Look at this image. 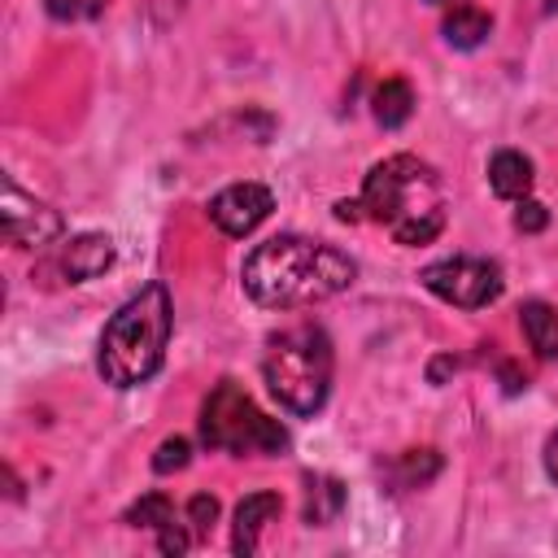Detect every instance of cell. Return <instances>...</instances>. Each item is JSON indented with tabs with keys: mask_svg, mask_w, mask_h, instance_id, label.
Returning <instances> with one entry per match:
<instances>
[{
	"mask_svg": "<svg viewBox=\"0 0 558 558\" xmlns=\"http://www.w3.org/2000/svg\"><path fill=\"white\" fill-rule=\"evenodd\" d=\"M353 279H357V262L336 244L310 235H270L240 266V283L248 301L266 310H301L331 301Z\"/></svg>",
	"mask_w": 558,
	"mask_h": 558,
	"instance_id": "obj_1",
	"label": "cell"
},
{
	"mask_svg": "<svg viewBox=\"0 0 558 558\" xmlns=\"http://www.w3.org/2000/svg\"><path fill=\"white\" fill-rule=\"evenodd\" d=\"M362 209L371 222H379L405 248L432 244L449 218L440 174L427 161H418L414 153H392L371 166V174L362 183Z\"/></svg>",
	"mask_w": 558,
	"mask_h": 558,
	"instance_id": "obj_2",
	"label": "cell"
},
{
	"mask_svg": "<svg viewBox=\"0 0 558 558\" xmlns=\"http://www.w3.org/2000/svg\"><path fill=\"white\" fill-rule=\"evenodd\" d=\"M170 331H174V310H170L166 283L140 288L131 301H122L113 310V318L100 331V349H96L100 379L113 388L148 384L166 362Z\"/></svg>",
	"mask_w": 558,
	"mask_h": 558,
	"instance_id": "obj_3",
	"label": "cell"
},
{
	"mask_svg": "<svg viewBox=\"0 0 558 558\" xmlns=\"http://www.w3.org/2000/svg\"><path fill=\"white\" fill-rule=\"evenodd\" d=\"M331 366H336L331 336L318 323H296V327L270 336L266 357H262L266 388L288 414L323 410V401L331 392Z\"/></svg>",
	"mask_w": 558,
	"mask_h": 558,
	"instance_id": "obj_4",
	"label": "cell"
},
{
	"mask_svg": "<svg viewBox=\"0 0 558 558\" xmlns=\"http://www.w3.org/2000/svg\"><path fill=\"white\" fill-rule=\"evenodd\" d=\"M201 440L218 453H283L288 427L262 414L235 379H222L201 405Z\"/></svg>",
	"mask_w": 558,
	"mask_h": 558,
	"instance_id": "obj_5",
	"label": "cell"
},
{
	"mask_svg": "<svg viewBox=\"0 0 558 558\" xmlns=\"http://www.w3.org/2000/svg\"><path fill=\"white\" fill-rule=\"evenodd\" d=\"M418 279L432 296H440L445 305H458V310H484L506 288L501 266L488 257H440V262L423 266Z\"/></svg>",
	"mask_w": 558,
	"mask_h": 558,
	"instance_id": "obj_6",
	"label": "cell"
},
{
	"mask_svg": "<svg viewBox=\"0 0 558 558\" xmlns=\"http://www.w3.org/2000/svg\"><path fill=\"white\" fill-rule=\"evenodd\" d=\"M0 227H4V240H9V244H17V248H48V244L65 231V218H61L52 205H44V201L26 196V192L17 187V179H13V174H4Z\"/></svg>",
	"mask_w": 558,
	"mask_h": 558,
	"instance_id": "obj_7",
	"label": "cell"
},
{
	"mask_svg": "<svg viewBox=\"0 0 558 558\" xmlns=\"http://www.w3.org/2000/svg\"><path fill=\"white\" fill-rule=\"evenodd\" d=\"M270 209H275L270 187H266V183H253V179L227 183L222 192L209 196V218H214V227H218L222 235H235V240L253 235V231L270 218Z\"/></svg>",
	"mask_w": 558,
	"mask_h": 558,
	"instance_id": "obj_8",
	"label": "cell"
},
{
	"mask_svg": "<svg viewBox=\"0 0 558 558\" xmlns=\"http://www.w3.org/2000/svg\"><path fill=\"white\" fill-rule=\"evenodd\" d=\"M109 266H113V240L100 235V231H83V235L65 240V244L44 262V270L57 275L61 283H87V279L105 275Z\"/></svg>",
	"mask_w": 558,
	"mask_h": 558,
	"instance_id": "obj_9",
	"label": "cell"
},
{
	"mask_svg": "<svg viewBox=\"0 0 558 558\" xmlns=\"http://www.w3.org/2000/svg\"><path fill=\"white\" fill-rule=\"evenodd\" d=\"M279 493H248L240 506H235V527H231V549L240 554V558H248V554H257V541H262V532H266V523L279 514Z\"/></svg>",
	"mask_w": 558,
	"mask_h": 558,
	"instance_id": "obj_10",
	"label": "cell"
},
{
	"mask_svg": "<svg viewBox=\"0 0 558 558\" xmlns=\"http://www.w3.org/2000/svg\"><path fill=\"white\" fill-rule=\"evenodd\" d=\"M532 183H536L532 157H523V153H514V148L493 153V161H488V187H493L501 201H523V196L532 192Z\"/></svg>",
	"mask_w": 558,
	"mask_h": 558,
	"instance_id": "obj_11",
	"label": "cell"
},
{
	"mask_svg": "<svg viewBox=\"0 0 558 558\" xmlns=\"http://www.w3.org/2000/svg\"><path fill=\"white\" fill-rule=\"evenodd\" d=\"M519 327H523V336H527V349H532L541 362L558 357V310H554L549 301H523Z\"/></svg>",
	"mask_w": 558,
	"mask_h": 558,
	"instance_id": "obj_12",
	"label": "cell"
},
{
	"mask_svg": "<svg viewBox=\"0 0 558 558\" xmlns=\"http://www.w3.org/2000/svg\"><path fill=\"white\" fill-rule=\"evenodd\" d=\"M440 31H445V44H449V48L471 52V48H480V44L493 35V17H488L484 9H475V4H458L453 13H445Z\"/></svg>",
	"mask_w": 558,
	"mask_h": 558,
	"instance_id": "obj_13",
	"label": "cell"
},
{
	"mask_svg": "<svg viewBox=\"0 0 558 558\" xmlns=\"http://www.w3.org/2000/svg\"><path fill=\"white\" fill-rule=\"evenodd\" d=\"M371 113H375V122L388 126V131L405 126L410 113H414V92H410V83H405V78H384V83L375 87V96H371Z\"/></svg>",
	"mask_w": 558,
	"mask_h": 558,
	"instance_id": "obj_14",
	"label": "cell"
},
{
	"mask_svg": "<svg viewBox=\"0 0 558 558\" xmlns=\"http://www.w3.org/2000/svg\"><path fill=\"white\" fill-rule=\"evenodd\" d=\"M344 510V488H340V480H331V475H310L305 480V523H331L336 514Z\"/></svg>",
	"mask_w": 558,
	"mask_h": 558,
	"instance_id": "obj_15",
	"label": "cell"
},
{
	"mask_svg": "<svg viewBox=\"0 0 558 558\" xmlns=\"http://www.w3.org/2000/svg\"><path fill=\"white\" fill-rule=\"evenodd\" d=\"M122 519H126L131 527H153V532H161L166 523H174V506H170L166 493H144Z\"/></svg>",
	"mask_w": 558,
	"mask_h": 558,
	"instance_id": "obj_16",
	"label": "cell"
},
{
	"mask_svg": "<svg viewBox=\"0 0 558 558\" xmlns=\"http://www.w3.org/2000/svg\"><path fill=\"white\" fill-rule=\"evenodd\" d=\"M401 484L405 488H414V484H427L436 471H440V453L436 449H410L405 458H401Z\"/></svg>",
	"mask_w": 558,
	"mask_h": 558,
	"instance_id": "obj_17",
	"label": "cell"
},
{
	"mask_svg": "<svg viewBox=\"0 0 558 558\" xmlns=\"http://www.w3.org/2000/svg\"><path fill=\"white\" fill-rule=\"evenodd\" d=\"M187 462H192V445H187L183 436H170V440H161V445H157V453H153V471H157V475L183 471Z\"/></svg>",
	"mask_w": 558,
	"mask_h": 558,
	"instance_id": "obj_18",
	"label": "cell"
},
{
	"mask_svg": "<svg viewBox=\"0 0 558 558\" xmlns=\"http://www.w3.org/2000/svg\"><path fill=\"white\" fill-rule=\"evenodd\" d=\"M214 519H218V497L196 493V497L187 501V523H192V532H196V536H205V532L214 527Z\"/></svg>",
	"mask_w": 558,
	"mask_h": 558,
	"instance_id": "obj_19",
	"label": "cell"
},
{
	"mask_svg": "<svg viewBox=\"0 0 558 558\" xmlns=\"http://www.w3.org/2000/svg\"><path fill=\"white\" fill-rule=\"evenodd\" d=\"M44 9L61 22H78V17H96L105 9V0H44Z\"/></svg>",
	"mask_w": 558,
	"mask_h": 558,
	"instance_id": "obj_20",
	"label": "cell"
},
{
	"mask_svg": "<svg viewBox=\"0 0 558 558\" xmlns=\"http://www.w3.org/2000/svg\"><path fill=\"white\" fill-rule=\"evenodd\" d=\"M545 222H549V214H545V205H541V201H527V196H523V201H519V209H514V227L532 235V231H541Z\"/></svg>",
	"mask_w": 558,
	"mask_h": 558,
	"instance_id": "obj_21",
	"label": "cell"
},
{
	"mask_svg": "<svg viewBox=\"0 0 558 558\" xmlns=\"http://www.w3.org/2000/svg\"><path fill=\"white\" fill-rule=\"evenodd\" d=\"M187 545H192V541H187V532H183L179 523H166V527L157 532V549H161V554H183Z\"/></svg>",
	"mask_w": 558,
	"mask_h": 558,
	"instance_id": "obj_22",
	"label": "cell"
},
{
	"mask_svg": "<svg viewBox=\"0 0 558 558\" xmlns=\"http://www.w3.org/2000/svg\"><path fill=\"white\" fill-rule=\"evenodd\" d=\"M545 475L558 484V432L549 436V445H545Z\"/></svg>",
	"mask_w": 558,
	"mask_h": 558,
	"instance_id": "obj_23",
	"label": "cell"
},
{
	"mask_svg": "<svg viewBox=\"0 0 558 558\" xmlns=\"http://www.w3.org/2000/svg\"><path fill=\"white\" fill-rule=\"evenodd\" d=\"M357 209H362V201H336V218H340V222H357V218H362Z\"/></svg>",
	"mask_w": 558,
	"mask_h": 558,
	"instance_id": "obj_24",
	"label": "cell"
},
{
	"mask_svg": "<svg viewBox=\"0 0 558 558\" xmlns=\"http://www.w3.org/2000/svg\"><path fill=\"white\" fill-rule=\"evenodd\" d=\"M449 371H458V362H453V357H436V362H432V371H427V375H432V384H440V379H445V375H449Z\"/></svg>",
	"mask_w": 558,
	"mask_h": 558,
	"instance_id": "obj_25",
	"label": "cell"
},
{
	"mask_svg": "<svg viewBox=\"0 0 558 558\" xmlns=\"http://www.w3.org/2000/svg\"><path fill=\"white\" fill-rule=\"evenodd\" d=\"M427 4H440V0H427Z\"/></svg>",
	"mask_w": 558,
	"mask_h": 558,
	"instance_id": "obj_26",
	"label": "cell"
}]
</instances>
